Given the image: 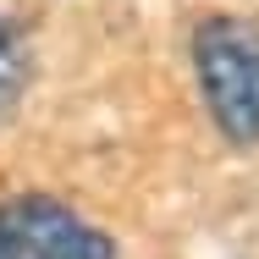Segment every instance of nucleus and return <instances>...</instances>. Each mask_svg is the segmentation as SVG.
I'll return each mask as SVG.
<instances>
[{
    "mask_svg": "<svg viewBox=\"0 0 259 259\" xmlns=\"http://www.w3.org/2000/svg\"><path fill=\"white\" fill-rule=\"evenodd\" d=\"M193 89L232 149H259V22L209 11L188 33Z\"/></svg>",
    "mask_w": 259,
    "mask_h": 259,
    "instance_id": "1",
    "label": "nucleus"
},
{
    "mask_svg": "<svg viewBox=\"0 0 259 259\" xmlns=\"http://www.w3.org/2000/svg\"><path fill=\"white\" fill-rule=\"evenodd\" d=\"M0 259H116V237L55 193L0 199Z\"/></svg>",
    "mask_w": 259,
    "mask_h": 259,
    "instance_id": "2",
    "label": "nucleus"
},
{
    "mask_svg": "<svg viewBox=\"0 0 259 259\" xmlns=\"http://www.w3.org/2000/svg\"><path fill=\"white\" fill-rule=\"evenodd\" d=\"M28 83H33V39L22 33V22L0 17V121L22 105Z\"/></svg>",
    "mask_w": 259,
    "mask_h": 259,
    "instance_id": "3",
    "label": "nucleus"
}]
</instances>
